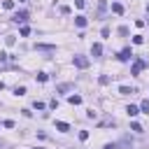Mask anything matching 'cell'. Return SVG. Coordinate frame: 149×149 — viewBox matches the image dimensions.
Here are the masks:
<instances>
[{"label":"cell","instance_id":"cell-1","mask_svg":"<svg viewBox=\"0 0 149 149\" xmlns=\"http://www.w3.org/2000/svg\"><path fill=\"white\" fill-rule=\"evenodd\" d=\"M72 63H74V68H79V70H86V68H88V58H86V56H79V54L72 58Z\"/></svg>","mask_w":149,"mask_h":149},{"label":"cell","instance_id":"cell-2","mask_svg":"<svg viewBox=\"0 0 149 149\" xmlns=\"http://www.w3.org/2000/svg\"><path fill=\"white\" fill-rule=\"evenodd\" d=\"M144 68H147V63H144L142 58H137V61L133 63V68H130V74H140V72H142Z\"/></svg>","mask_w":149,"mask_h":149},{"label":"cell","instance_id":"cell-3","mask_svg":"<svg viewBox=\"0 0 149 149\" xmlns=\"http://www.w3.org/2000/svg\"><path fill=\"white\" fill-rule=\"evenodd\" d=\"M12 21H14V23H26V21H28V12H16V14L12 16Z\"/></svg>","mask_w":149,"mask_h":149},{"label":"cell","instance_id":"cell-4","mask_svg":"<svg viewBox=\"0 0 149 149\" xmlns=\"http://www.w3.org/2000/svg\"><path fill=\"white\" fill-rule=\"evenodd\" d=\"M116 58H119V61H130V58H133V51H130V47H126V49H121Z\"/></svg>","mask_w":149,"mask_h":149},{"label":"cell","instance_id":"cell-5","mask_svg":"<svg viewBox=\"0 0 149 149\" xmlns=\"http://www.w3.org/2000/svg\"><path fill=\"white\" fill-rule=\"evenodd\" d=\"M91 54H93V58H100V56H102V44L95 42V44L91 47Z\"/></svg>","mask_w":149,"mask_h":149},{"label":"cell","instance_id":"cell-6","mask_svg":"<svg viewBox=\"0 0 149 149\" xmlns=\"http://www.w3.org/2000/svg\"><path fill=\"white\" fill-rule=\"evenodd\" d=\"M74 26H77V28H84V26H86V16H84V14L74 16Z\"/></svg>","mask_w":149,"mask_h":149},{"label":"cell","instance_id":"cell-7","mask_svg":"<svg viewBox=\"0 0 149 149\" xmlns=\"http://www.w3.org/2000/svg\"><path fill=\"white\" fill-rule=\"evenodd\" d=\"M126 114H128V116H137V114H140V107H135V105H128V107H126Z\"/></svg>","mask_w":149,"mask_h":149},{"label":"cell","instance_id":"cell-8","mask_svg":"<svg viewBox=\"0 0 149 149\" xmlns=\"http://www.w3.org/2000/svg\"><path fill=\"white\" fill-rule=\"evenodd\" d=\"M56 130H61V133H68V130H70V123H65V121H56Z\"/></svg>","mask_w":149,"mask_h":149},{"label":"cell","instance_id":"cell-9","mask_svg":"<svg viewBox=\"0 0 149 149\" xmlns=\"http://www.w3.org/2000/svg\"><path fill=\"white\" fill-rule=\"evenodd\" d=\"M35 49H40V51H56L54 44H35Z\"/></svg>","mask_w":149,"mask_h":149},{"label":"cell","instance_id":"cell-10","mask_svg":"<svg viewBox=\"0 0 149 149\" xmlns=\"http://www.w3.org/2000/svg\"><path fill=\"white\" fill-rule=\"evenodd\" d=\"M56 91H58V93H68V91H72V84H58Z\"/></svg>","mask_w":149,"mask_h":149},{"label":"cell","instance_id":"cell-11","mask_svg":"<svg viewBox=\"0 0 149 149\" xmlns=\"http://www.w3.org/2000/svg\"><path fill=\"white\" fill-rule=\"evenodd\" d=\"M112 12L114 14H123V5L121 2H112Z\"/></svg>","mask_w":149,"mask_h":149},{"label":"cell","instance_id":"cell-12","mask_svg":"<svg viewBox=\"0 0 149 149\" xmlns=\"http://www.w3.org/2000/svg\"><path fill=\"white\" fill-rule=\"evenodd\" d=\"M68 102H70V105H81V95H70Z\"/></svg>","mask_w":149,"mask_h":149},{"label":"cell","instance_id":"cell-13","mask_svg":"<svg viewBox=\"0 0 149 149\" xmlns=\"http://www.w3.org/2000/svg\"><path fill=\"white\" fill-rule=\"evenodd\" d=\"M14 95H26V86H16L14 88Z\"/></svg>","mask_w":149,"mask_h":149},{"label":"cell","instance_id":"cell-14","mask_svg":"<svg viewBox=\"0 0 149 149\" xmlns=\"http://www.w3.org/2000/svg\"><path fill=\"white\" fill-rule=\"evenodd\" d=\"M119 93H121V95H130V93H133V88H128V86H121V88H119Z\"/></svg>","mask_w":149,"mask_h":149},{"label":"cell","instance_id":"cell-15","mask_svg":"<svg viewBox=\"0 0 149 149\" xmlns=\"http://www.w3.org/2000/svg\"><path fill=\"white\" fill-rule=\"evenodd\" d=\"M5 42H7V47H12V44L16 42V37H14V35H7V37H5Z\"/></svg>","mask_w":149,"mask_h":149},{"label":"cell","instance_id":"cell-16","mask_svg":"<svg viewBox=\"0 0 149 149\" xmlns=\"http://www.w3.org/2000/svg\"><path fill=\"white\" fill-rule=\"evenodd\" d=\"M2 126H5V128H14V126H16V123H14V121H12V119H5V121H2Z\"/></svg>","mask_w":149,"mask_h":149},{"label":"cell","instance_id":"cell-17","mask_svg":"<svg viewBox=\"0 0 149 149\" xmlns=\"http://www.w3.org/2000/svg\"><path fill=\"white\" fill-rule=\"evenodd\" d=\"M140 109H142V112H147V114H149V100H142V105H140Z\"/></svg>","mask_w":149,"mask_h":149},{"label":"cell","instance_id":"cell-18","mask_svg":"<svg viewBox=\"0 0 149 149\" xmlns=\"http://www.w3.org/2000/svg\"><path fill=\"white\" fill-rule=\"evenodd\" d=\"M2 7H5V9H12V7H14V0H5Z\"/></svg>","mask_w":149,"mask_h":149},{"label":"cell","instance_id":"cell-19","mask_svg":"<svg viewBox=\"0 0 149 149\" xmlns=\"http://www.w3.org/2000/svg\"><path fill=\"white\" fill-rule=\"evenodd\" d=\"M105 9H107V5H105V2H100V5H98V14L102 16V14H105Z\"/></svg>","mask_w":149,"mask_h":149},{"label":"cell","instance_id":"cell-20","mask_svg":"<svg viewBox=\"0 0 149 149\" xmlns=\"http://www.w3.org/2000/svg\"><path fill=\"white\" fill-rule=\"evenodd\" d=\"M133 42H135V44H142V42H144V37H142V35H135V37H133Z\"/></svg>","mask_w":149,"mask_h":149},{"label":"cell","instance_id":"cell-21","mask_svg":"<svg viewBox=\"0 0 149 149\" xmlns=\"http://www.w3.org/2000/svg\"><path fill=\"white\" fill-rule=\"evenodd\" d=\"M35 77H37V81H47V74H44V72H37Z\"/></svg>","mask_w":149,"mask_h":149},{"label":"cell","instance_id":"cell-22","mask_svg":"<svg viewBox=\"0 0 149 149\" xmlns=\"http://www.w3.org/2000/svg\"><path fill=\"white\" fill-rule=\"evenodd\" d=\"M130 130H135V133H142V126H140V123H133V126H130Z\"/></svg>","mask_w":149,"mask_h":149},{"label":"cell","instance_id":"cell-23","mask_svg":"<svg viewBox=\"0 0 149 149\" xmlns=\"http://www.w3.org/2000/svg\"><path fill=\"white\" fill-rule=\"evenodd\" d=\"M5 61H9V54H5V51H0V63H5Z\"/></svg>","mask_w":149,"mask_h":149},{"label":"cell","instance_id":"cell-24","mask_svg":"<svg viewBox=\"0 0 149 149\" xmlns=\"http://www.w3.org/2000/svg\"><path fill=\"white\" fill-rule=\"evenodd\" d=\"M102 149H119V144H116V142H109V144H105Z\"/></svg>","mask_w":149,"mask_h":149},{"label":"cell","instance_id":"cell-25","mask_svg":"<svg viewBox=\"0 0 149 149\" xmlns=\"http://www.w3.org/2000/svg\"><path fill=\"white\" fill-rule=\"evenodd\" d=\"M21 35H23V37H26V35H30V28H28V26H23V28H21Z\"/></svg>","mask_w":149,"mask_h":149},{"label":"cell","instance_id":"cell-26","mask_svg":"<svg viewBox=\"0 0 149 149\" xmlns=\"http://www.w3.org/2000/svg\"><path fill=\"white\" fill-rule=\"evenodd\" d=\"M79 140H88V130H81L79 133Z\"/></svg>","mask_w":149,"mask_h":149},{"label":"cell","instance_id":"cell-27","mask_svg":"<svg viewBox=\"0 0 149 149\" xmlns=\"http://www.w3.org/2000/svg\"><path fill=\"white\" fill-rule=\"evenodd\" d=\"M74 5H77V7H79V9H81V7H84V5H86V0H74Z\"/></svg>","mask_w":149,"mask_h":149},{"label":"cell","instance_id":"cell-28","mask_svg":"<svg viewBox=\"0 0 149 149\" xmlns=\"http://www.w3.org/2000/svg\"><path fill=\"white\" fill-rule=\"evenodd\" d=\"M2 88H5V84H2V81H0V91H2Z\"/></svg>","mask_w":149,"mask_h":149},{"label":"cell","instance_id":"cell-29","mask_svg":"<svg viewBox=\"0 0 149 149\" xmlns=\"http://www.w3.org/2000/svg\"><path fill=\"white\" fill-rule=\"evenodd\" d=\"M147 12H149V2H147Z\"/></svg>","mask_w":149,"mask_h":149}]
</instances>
